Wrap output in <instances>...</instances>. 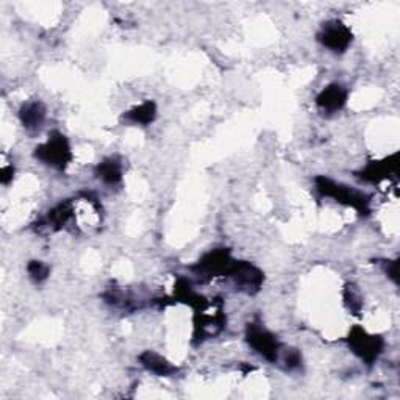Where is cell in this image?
<instances>
[{
	"label": "cell",
	"mask_w": 400,
	"mask_h": 400,
	"mask_svg": "<svg viewBox=\"0 0 400 400\" xmlns=\"http://www.w3.org/2000/svg\"><path fill=\"white\" fill-rule=\"evenodd\" d=\"M316 188H318V191L322 195L331 198L339 203H344V205L355 208L360 215L369 213V198L365 193H360L357 190H352L349 186L336 183L327 177L316 178Z\"/></svg>",
	"instance_id": "1"
},
{
	"label": "cell",
	"mask_w": 400,
	"mask_h": 400,
	"mask_svg": "<svg viewBox=\"0 0 400 400\" xmlns=\"http://www.w3.org/2000/svg\"><path fill=\"white\" fill-rule=\"evenodd\" d=\"M36 160L52 166L55 169H64L72 160L71 146L62 133H52L46 144H41L35 149Z\"/></svg>",
	"instance_id": "2"
},
{
	"label": "cell",
	"mask_w": 400,
	"mask_h": 400,
	"mask_svg": "<svg viewBox=\"0 0 400 400\" xmlns=\"http://www.w3.org/2000/svg\"><path fill=\"white\" fill-rule=\"evenodd\" d=\"M349 345L355 355H358L367 365H372L382 353L384 343L380 336L369 335L363 328L355 327L349 335Z\"/></svg>",
	"instance_id": "3"
},
{
	"label": "cell",
	"mask_w": 400,
	"mask_h": 400,
	"mask_svg": "<svg viewBox=\"0 0 400 400\" xmlns=\"http://www.w3.org/2000/svg\"><path fill=\"white\" fill-rule=\"evenodd\" d=\"M235 263L232 260L230 251L227 248H216V251L207 253L203 258L193 266V270L200 278H215L219 275H229L232 264Z\"/></svg>",
	"instance_id": "4"
},
{
	"label": "cell",
	"mask_w": 400,
	"mask_h": 400,
	"mask_svg": "<svg viewBox=\"0 0 400 400\" xmlns=\"http://www.w3.org/2000/svg\"><path fill=\"white\" fill-rule=\"evenodd\" d=\"M247 343L252 349L260 353L263 358H266L270 363H277L278 357H280V343L277 341V338L263 328L261 326H248L247 328Z\"/></svg>",
	"instance_id": "5"
},
{
	"label": "cell",
	"mask_w": 400,
	"mask_h": 400,
	"mask_svg": "<svg viewBox=\"0 0 400 400\" xmlns=\"http://www.w3.org/2000/svg\"><path fill=\"white\" fill-rule=\"evenodd\" d=\"M229 277L235 282L236 288L247 294H255L261 288L264 275L258 268L246 261H235L229 270Z\"/></svg>",
	"instance_id": "6"
},
{
	"label": "cell",
	"mask_w": 400,
	"mask_h": 400,
	"mask_svg": "<svg viewBox=\"0 0 400 400\" xmlns=\"http://www.w3.org/2000/svg\"><path fill=\"white\" fill-rule=\"evenodd\" d=\"M318 40L324 47L330 49L331 52H336V54H343L350 46L352 33L341 22H330V24L322 28Z\"/></svg>",
	"instance_id": "7"
},
{
	"label": "cell",
	"mask_w": 400,
	"mask_h": 400,
	"mask_svg": "<svg viewBox=\"0 0 400 400\" xmlns=\"http://www.w3.org/2000/svg\"><path fill=\"white\" fill-rule=\"evenodd\" d=\"M396 176L397 173V155H392L387 160L379 161V163H371L366 169L360 172V178H363L365 182L377 183L382 182V180L388 178L389 176Z\"/></svg>",
	"instance_id": "8"
},
{
	"label": "cell",
	"mask_w": 400,
	"mask_h": 400,
	"mask_svg": "<svg viewBox=\"0 0 400 400\" xmlns=\"http://www.w3.org/2000/svg\"><path fill=\"white\" fill-rule=\"evenodd\" d=\"M347 102V91L341 85H330L322 89L316 99L318 107L327 113H336L341 110Z\"/></svg>",
	"instance_id": "9"
},
{
	"label": "cell",
	"mask_w": 400,
	"mask_h": 400,
	"mask_svg": "<svg viewBox=\"0 0 400 400\" xmlns=\"http://www.w3.org/2000/svg\"><path fill=\"white\" fill-rule=\"evenodd\" d=\"M19 118L21 122L25 128H33L41 127L44 119H46V107L44 103L40 101H33V102H27L22 105V108L19 111Z\"/></svg>",
	"instance_id": "10"
},
{
	"label": "cell",
	"mask_w": 400,
	"mask_h": 400,
	"mask_svg": "<svg viewBox=\"0 0 400 400\" xmlns=\"http://www.w3.org/2000/svg\"><path fill=\"white\" fill-rule=\"evenodd\" d=\"M141 365L144 366L147 371L154 372L160 377H171L177 372V367L172 366L168 360L163 358L161 355H158L152 350L144 352L139 357Z\"/></svg>",
	"instance_id": "11"
},
{
	"label": "cell",
	"mask_w": 400,
	"mask_h": 400,
	"mask_svg": "<svg viewBox=\"0 0 400 400\" xmlns=\"http://www.w3.org/2000/svg\"><path fill=\"white\" fill-rule=\"evenodd\" d=\"M96 176L107 185H118L122 180V166L116 158H107L97 166Z\"/></svg>",
	"instance_id": "12"
},
{
	"label": "cell",
	"mask_w": 400,
	"mask_h": 400,
	"mask_svg": "<svg viewBox=\"0 0 400 400\" xmlns=\"http://www.w3.org/2000/svg\"><path fill=\"white\" fill-rule=\"evenodd\" d=\"M156 116V105L154 102H144L130 110L125 115V118L130 120L133 124H141V125H149L150 122H154V119Z\"/></svg>",
	"instance_id": "13"
},
{
	"label": "cell",
	"mask_w": 400,
	"mask_h": 400,
	"mask_svg": "<svg viewBox=\"0 0 400 400\" xmlns=\"http://www.w3.org/2000/svg\"><path fill=\"white\" fill-rule=\"evenodd\" d=\"M72 203H62V205H58L55 210H52L49 213V219H47V224L49 227L52 229H62L64 225L69 222V219L72 217Z\"/></svg>",
	"instance_id": "14"
},
{
	"label": "cell",
	"mask_w": 400,
	"mask_h": 400,
	"mask_svg": "<svg viewBox=\"0 0 400 400\" xmlns=\"http://www.w3.org/2000/svg\"><path fill=\"white\" fill-rule=\"evenodd\" d=\"M27 270H28L30 278H32L35 283L44 282L50 274V268L42 261H30L28 266H27Z\"/></svg>",
	"instance_id": "15"
},
{
	"label": "cell",
	"mask_w": 400,
	"mask_h": 400,
	"mask_svg": "<svg viewBox=\"0 0 400 400\" xmlns=\"http://www.w3.org/2000/svg\"><path fill=\"white\" fill-rule=\"evenodd\" d=\"M345 302H347V305H349V308L352 309L353 313L360 312L361 300H360L358 292L353 290V286H347V290H345Z\"/></svg>",
	"instance_id": "16"
},
{
	"label": "cell",
	"mask_w": 400,
	"mask_h": 400,
	"mask_svg": "<svg viewBox=\"0 0 400 400\" xmlns=\"http://www.w3.org/2000/svg\"><path fill=\"white\" fill-rule=\"evenodd\" d=\"M302 365V355L296 349H290L285 355V366L286 369H297Z\"/></svg>",
	"instance_id": "17"
},
{
	"label": "cell",
	"mask_w": 400,
	"mask_h": 400,
	"mask_svg": "<svg viewBox=\"0 0 400 400\" xmlns=\"http://www.w3.org/2000/svg\"><path fill=\"white\" fill-rule=\"evenodd\" d=\"M13 168H4L2 169V183L6 185L13 178Z\"/></svg>",
	"instance_id": "18"
}]
</instances>
